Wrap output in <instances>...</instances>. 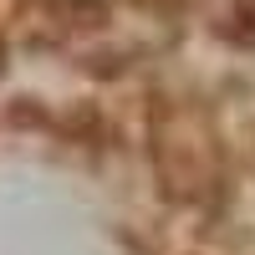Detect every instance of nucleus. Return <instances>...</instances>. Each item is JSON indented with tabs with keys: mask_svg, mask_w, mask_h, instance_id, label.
Here are the masks:
<instances>
[]
</instances>
